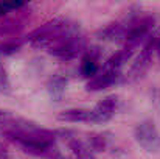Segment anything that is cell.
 <instances>
[{"label": "cell", "instance_id": "obj_7", "mask_svg": "<svg viewBox=\"0 0 160 159\" xmlns=\"http://www.w3.org/2000/svg\"><path fill=\"white\" fill-rule=\"evenodd\" d=\"M118 97L117 95H107L104 97L98 105L93 108V114H95V123H104V122H109L117 109H118Z\"/></svg>", "mask_w": 160, "mask_h": 159}, {"label": "cell", "instance_id": "obj_4", "mask_svg": "<svg viewBox=\"0 0 160 159\" xmlns=\"http://www.w3.org/2000/svg\"><path fill=\"white\" fill-rule=\"evenodd\" d=\"M134 137L137 144L148 153H157L160 150V133L154 120L146 119L137 123L134 130Z\"/></svg>", "mask_w": 160, "mask_h": 159}, {"label": "cell", "instance_id": "obj_8", "mask_svg": "<svg viewBox=\"0 0 160 159\" xmlns=\"http://www.w3.org/2000/svg\"><path fill=\"white\" fill-rule=\"evenodd\" d=\"M58 120L65 122V123H95V114L93 109H86V108H70L58 114Z\"/></svg>", "mask_w": 160, "mask_h": 159}, {"label": "cell", "instance_id": "obj_17", "mask_svg": "<svg viewBox=\"0 0 160 159\" xmlns=\"http://www.w3.org/2000/svg\"><path fill=\"white\" fill-rule=\"evenodd\" d=\"M0 159H14L11 155H9L8 147H6V145H3L2 142H0Z\"/></svg>", "mask_w": 160, "mask_h": 159}, {"label": "cell", "instance_id": "obj_16", "mask_svg": "<svg viewBox=\"0 0 160 159\" xmlns=\"http://www.w3.org/2000/svg\"><path fill=\"white\" fill-rule=\"evenodd\" d=\"M14 117L16 115H12L11 112H8L5 109H0V128L5 130L6 126H9V123L14 120Z\"/></svg>", "mask_w": 160, "mask_h": 159}, {"label": "cell", "instance_id": "obj_11", "mask_svg": "<svg viewBox=\"0 0 160 159\" xmlns=\"http://www.w3.org/2000/svg\"><path fill=\"white\" fill-rule=\"evenodd\" d=\"M23 28V20L22 19H8L3 24H0V36H12L17 31Z\"/></svg>", "mask_w": 160, "mask_h": 159}, {"label": "cell", "instance_id": "obj_1", "mask_svg": "<svg viewBox=\"0 0 160 159\" xmlns=\"http://www.w3.org/2000/svg\"><path fill=\"white\" fill-rule=\"evenodd\" d=\"M76 28H79L78 24L70 22L65 17H54L52 20L45 22L44 25L38 27L36 30H33L25 38V41L30 42L36 49H45L48 52L56 42H59L64 36L75 31Z\"/></svg>", "mask_w": 160, "mask_h": 159}, {"label": "cell", "instance_id": "obj_2", "mask_svg": "<svg viewBox=\"0 0 160 159\" xmlns=\"http://www.w3.org/2000/svg\"><path fill=\"white\" fill-rule=\"evenodd\" d=\"M82 52H86V38H84L81 28L64 36L59 42H56L48 50L52 56L61 59V61H72V59L78 58V55H81Z\"/></svg>", "mask_w": 160, "mask_h": 159}, {"label": "cell", "instance_id": "obj_13", "mask_svg": "<svg viewBox=\"0 0 160 159\" xmlns=\"http://www.w3.org/2000/svg\"><path fill=\"white\" fill-rule=\"evenodd\" d=\"M25 39H11V41H6L0 45V53L2 55H14L16 52H19L23 45Z\"/></svg>", "mask_w": 160, "mask_h": 159}, {"label": "cell", "instance_id": "obj_3", "mask_svg": "<svg viewBox=\"0 0 160 159\" xmlns=\"http://www.w3.org/2000/svg\"><path fill=\"white\" fill-rule=\"evenodd\" d=\"M160 33H152L148 41L142 45V50L137 55V58L134 59L126 80L128 81H138L140 78L145 77V73L148 72V69L151 67L152 62V56L156 53V45H157V39H159Z\"/></svg>", "mask_w": 160, "mask_h": 159}, {"label": "cell", "instance_id": "obj_9", "mask_svg": "<svg viewBox=\"0 0 160 159\" xmlns=\"http://www.w3.org/2000/svg\"><path fill=\"white\" fill-rule=\"evenodd\" d=\"M67 84H68L67 77H64V75H61V73L53 75V77L47 81V92H48L50 98L54 100V102H61L62 97H64V94H65Z\"/></svg>", "mask_w": 160, "mask_h": 159}, {"label": "cell", "instance_id": "obj_6", "mask_svg": "<svg viewBox=\"0 0 160 159\" xmlns=\"http://www.w3.org/2000/svg\"><path fill=\"white\" fill-rule=\"evenodd\" d=\"M100 58H101V52L98 47H90V49H86L84 56H82V61H81V66H79V73L82 78H87V80H92L95 75H98V72L101 70L100 69Z\"/></svg>", "mask_w": 160, "mask_h": 159}, {"label": "cell", "instance_id": "obj_19", "mask_svg": "<svg viewBox=\"0 0 160 159\" xmlns=\"http://www.w3.org/2000/svg\"><path fill=\"white\" fill-rule=\"evenodd\" d=\"M0 56H2V53H0Z\"/></svg>", "mask_w": 160, "mask_h": 159}, {"label": "cell", "instance_id": "obj_12", "mask_svg": "<svg viewBox=\"0 0 160 159\" xmlns=\"http://www.w3.org/2000/svg\"><path fill=\"white\" fill-rule=\"evenodd\" d=\"M109 140H110L109 133H97V134L90 136V139H89L90 145L89 147L92 148L93 153L95 151H104L107 148V145H109Z\"/></svg>", "mask_w": 160, "mask_h": 159}, {"label": "cell", "instance_id": "obj_15", "mask_svg": "<svg viewBox=\"0 0 160 159\" xmlns=\"http://www.w3.org/2000/svg\"><path fill=\"white\" fill-rule=\"evenodd\" d=\"M23 6H27L25 2H0V16H3L12 9H20Z\"/></svg>", "mask_w": 160, "mask_h": 159}, {"label": "cell", "instance_id": "obj_10", "mask_svg": "<svg viewBox=\"0 0 160 159\" xmlns=\"http://www.w3.org/2000/svg\"><path fill=\"white\" fill-rule=\"evenodd\" d=\"M67 144H68V148H70L72 155L75 156V159H97L92 148L89 145H86L82 140H79L78 137L70 139Z\"/></svg>", "mask_w": 160, "mask_h": 159}, {"label": "cell", "instance_id": "obj_14", "mask_svg": "<svg viewBox=\"0 0 160 159\" xmlns=\"http://www.w3.org/2000/svg\"><path fill=\"white\" fill-rule=\"evenodd\" d=\"M0 94L2 95L11 94V81H9V77L2 64H0Z\"/></svg>", "mask_w": 160, "mask_h": 159}, {"label": "cell", "instance_id": "obj_5", "mask_svg": "<svg viewBox=\"0 0 160 159\" xmlns=\"http://www.w3.org/2000/svg\"><path fill=\"white\" fill-rule=\"evenodd\" d=\"M121 72H112V70H104L101 69L98 72V75H95L92 80L87 81L86 84V91L87 92H100L103 89H107L117 83L121 81Z\"/></svg>", "mask_w": 160, "mask_h": 159}, {"label": "cell", "instance_id": "obj_18", "mask_svg": "<svg viewBox=\"0 0 160 159\" xmlns=\"http://www.w3.org/2000/svg\"><path fill=\"white\" fill-rule=\"evenodd\" d=\"M156 53H157V56H159V59H160V36H159V39H157V45H156Z\"/></svg>", "mask_w": 160, "mask_h": 159}]
</instances>
